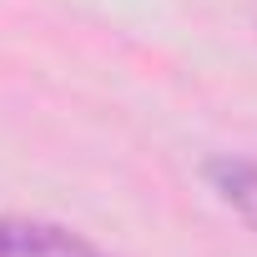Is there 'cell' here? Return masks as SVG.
<instances>
[{"mask_svg": "<svg viewBox=\"0 0 257 257\" xmlns=\"http://www.w3.org/2000/svg\"><path fill=\"white\" fill-rule=\"evenodd\" d=\"M0 257H111V252L66 222L0 217Z\"/></svg>", "mask_w": 257, "mask_h": 257, "instance_id": "6da1fadb", "label": "cell"}, {"mask_svg": "<svg viewBox=\"0 0 257 257\" xmlns=\"http://www.w3.org/2000/svg\"><path fill=\"white\" fill-rule=\"evenodd\" d=\"M207 187L217 192V202L257 232V157H237V152H222V157H207L202 167Z\"/></svg>", "mask_w": 257, "mask_h": 257, "instance_id": "7a4b0ae2", "label": "cell"}]
</instances>
